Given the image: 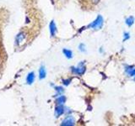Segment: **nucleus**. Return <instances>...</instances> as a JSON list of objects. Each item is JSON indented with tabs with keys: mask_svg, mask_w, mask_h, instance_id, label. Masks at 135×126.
Returning a JSON list of instances; mask_svg holds the SVG:
<instances>
[{
	"mask_svg": "<svg viewBox=\"0 0 135 126\" xmlns=\"http://www.w3.org/2000/svg\"><path fill=\"white\" fill-rule=\"evenodd\" d=\"M103 22H104L103 17L101 15H98L92 23H90L88 25L87 28L93 29H100L103 26Z\"/></svg>",
	"mask_w": 135,
	"mask_h": 126,
	"instance_id": "nucleus-1",
	"label": "nucleus"
},
{
	"mask_svg": "<svg viewBox=\"0 0 135 126\" xmlns=\"http://www.w3.org/2000/svg\"><path fill=\"white\" fill-rule=\"evenodd\" d=\"M125 24L128 25V27L132 26V25L134 24V19H133V17H132V16L128 17V18H127L126 20H125Z\"/></svg>",
	"mask_w": 135,
	"mask_h": 126,
	"instance_id": "nucleus-12",
	"label": "nucleus"
},
{
	"mask_svg": "<svg viewBox=\"0 0 135 126\" xmlns=\"http://www.w3.org/2000/svg\"><path fill=\"white\" fill-rule=\"evenodd\" d=\"M25 39V35L24 33H20L18 35L16 36V40H15V42H16V45H20L21 44L22 42L24 41V40Z\"/></svg>",
	"mask_w": 135,
	"mask_h": 126,
	"instance_id": "nucleus-8",
	"label": "nucleus"
},
{
	"mask_svg": "<svg viewBox=\"0 0 135 126\" xmlns=\"http://www.w3.org/2000/svg\"><path fill=\"white\" fill-rule=\"evenodd\" d=\"M79 50L80 52H83V53H85L86 52V47H85V45L81 43L79 45Z\"/></svg>",
	"mask_w": 135,
	"mask_h": 126,
	"instance_id": "nucleus-14",
	"label": "nucleus"
},
{
	"mask_svg": "<svg viewBox=\"0 0 135 126\" xmlns=\"http://www.w3.org/2000/svg\"><path fill=\"white\" fill-rule=\"evenodd\" d=\"M62 53L64 54V56L68 58V59H72L73 58V51L69 49H63L62 50Z\"/></svg>",
	"mask_w": 135,
	"mask_h": 126,
	"instance_id": "nucleus-11",
	"label": "nucleus"
},
{
	"mask_svg": "<svg viewBox=\"0 0 135 126\" xmlns=\"http://www.w3.org/2000/svg\"><path fill=\"white\" fill-rule=\"evenodd\" d=\"M86 71V66H85V63L84 61H80L77 66H72L71 67V71L74 74L81 76L83 75Z\"/></svg>",
	"mask_w": 135,
	"mask_h": 126,
	"instance_id": "nucleus-2",
	"label": "nucleus"
},
{
	"mask_svg": "<svg viewBox=\"0 0 135 126\" xmlns=\"http://www.w3.org/2000/svg\"><path fill=\"white\" fill-rule=\"evenodd\" d=\"M46 68L44 66H41L39 69V78L40 80H42L46 77Z\"/></svg>",
	"mask_w": 135,
	"mask_h": 126,
	"instance_id": "nucleus-9",
	"label": "nucleus"
},
{
	"mask_svg": "<svg viewBox=\"0 0 135 126\" xmlns=\"http://www.w3.org/2000/svg\"><path fill=\"white\" fill-rule=\"evenodd\" d=\"M66 100H67V98L65 96H63V95L57 96V98L56 99V103L57 104H64L66 103Z\"/></svg>",
	"mask_w": 135,
	"mask_h": 126,
	"instance_id": "nucleus-10",
	"label": "nucleus"
},
{
	"mask_svg": "<svg viewBox=\"0 0 135 126\" xmlns=\"http://www.w3.org/2000/svg\"><path fill=\"white\" fill-rule=\"evenodd\" d=\"M71 82V79H62V83L64 84L65 86H69Z\"/></svg>",
	"mask_w": 135,
	"mask_h": 126,
	"instance_id": "nucleus-16",
	"label": "nucleus"
},
{
	"mask_svg": "<svg viewBox=\"0 0 135 126\" xmlns=\"http://www.w3.org/2000/svg\"><path fill=\"white\" fill-rule=\"evenodd\" d=\"M125 73L128 77H135V66H125Z\"/></svg>",
	"mask_w": 135,
	"mask_h": 126,
	"instance_id": "nucleus-5",
	"label": "nucleus"
},
{
	"mask_svg": "<svg viewBox=\"0 0 135 126\" xmlns=\"http://www.w3.org/2000/svg\"><path fill=\"white\" fill-rule=\"evenodd\" d=\"M130 39V34L128 32H124L123 33V41H126Z\"/></svg>",
	"mask_w": 135,
	"mask_h": 126,
	"instance_id": "nucleus-15",
	"label": "nucleus"
},
{
	"mask_svg": "<svg viewBox=\"0 0 135 126\" xmlns=\"http://www.w3.org/2000/svg\"><path fill=\"white\" fill-rule=\"evenodd\" d=\"M49 30H50L51 36L52 37L55 36V35H56V33H57V25L53 20L51 21V23L49 24Z\"/></svg>",
	"mask_w": 135,
	"mask_h": 126,
	"instance_id": "nucleus-6",
	"label": "nucleus"
},
{
	"mask_svg": "<svg viewBox=\"0 0 135 126\" xmlns=\"http://www.w3.org/2000/svg\"><path fill=\"white\" fill-rule=\"evenodd\" d=\"M75 124V119L74 116L68 115L62 121L61 125L62 126H73Z\"/></svg>",
	"mask_w": 135,
	"mask_h": 126,
	"instance_id": "nucleus-3",
	"label": "nucleus"
},
{
	"mask_svg": "<svg viewBox=\"0 0 135 126\" xmlns=\"http://www.w3.org/2000/svg\"><path fill=\"white\" fill-rule=\"evenodd\" d=\"M35 77H36V76L33 71L30 72L26 77V83L29 84V85H31V84L34 82V81H35Z\"/></svg>",
	"mask_w": 135,
	"mask_h": 126,
	"instance_id": "nucleus-7",
	"label": "nucleus"
},
{
	"mask_svg": "<svg viewBox=\"0 0 135 126\" xmlns=\"http://www.w3.org/2000/svg\"><path fill=\"white\" fill-rule=\"evenodd\" d=\"M65 111L66 109L63 106V104H57V106L55 108V116L57 118H59L65 113Z\"/></svg>",
	"mask_w": 135,
	"mask_h": 126,
	"instance_id": "nucleus-4",
	"label": "nucleus"
},
{
	"mask_svg": "<svg viewBox=\"0 0 135 126\" xmlns=\"http://www.w3.org/2000/svg\"><path fill=\"white\" fill-rule=\"evenodd\" d=\"M55 91L57 92V95L56 97H57L58 95H61L63 92H64V89L62 87H55Z\"/></svg>",
	"mask_w": 135,
	"mask_h": 126,
	"instance_id": "nucleus-13",
	"label": "nucleus"
}]
</instances>
